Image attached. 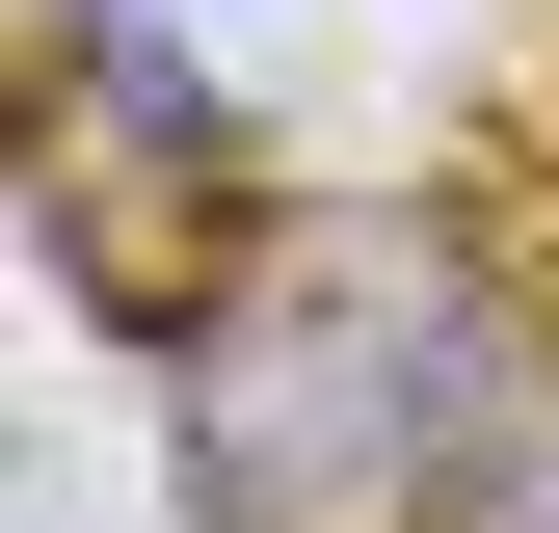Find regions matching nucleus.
<instances>
[{
	"mask_svg": "<svg viewBox=\"0 0 559 533\" xmlns=\"http://www.w3.org/2000/svg\"><path fill=\"white\" fill-rule=\"evenodd\" d=\"M187 453L240 533H559V400L533 347L400 240H294L187 347Z\"/></svg>",
	"mask_w": 559,
	"mask_h": 533,
	"instance_id": "obj_1",
	"label": "nucleus"
}]
</instances>
